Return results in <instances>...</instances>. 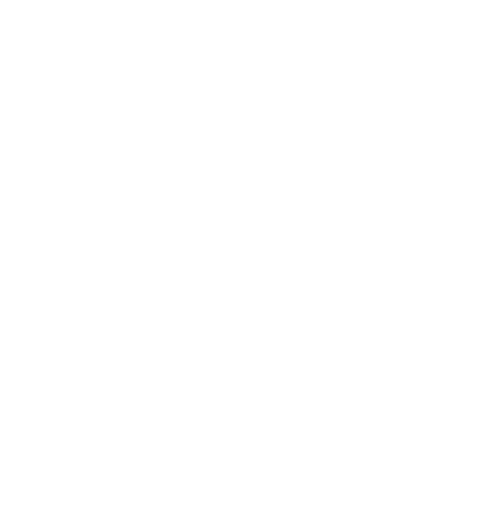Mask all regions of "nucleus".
Listing matches in <instances>:
<instances>
[]
</instances>
